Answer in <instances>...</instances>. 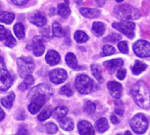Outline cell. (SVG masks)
Here are the masks:
<instances>
[{
  "label": "cell",
  "instance_id": "21",
  "mask_svg": "<svg viewBox=\"0 0 150 135\" xmlns=\"http://www.w3.org/2000/svg\"><path fill=\"white\" fill-rule=\"evenodd\" d=\"M95 129L98 133H105L109 129V124L106 119L103 118L98 119L95 124Z\"/></svg>",
  "mask_w": 150,
  "mask_h": 135
},
{
  "label": "cell",
  "instance_id": "45",
  "mask_svg": "<svg viewBox=\"0 0 150 135\" xmlns=\"http://www.w3.org/2000/svg\"><path fill=\"white\" fill-rule=\"evenodd\" d=\"M12 2L15 4H18V5H23L25 4H26L28 2V0H12Z\"/></svg>",
  "mask_w": 150,
  "mask_h": 135
},
{
  "label": "cell",
  "instance_id": "29",
  "mask_svg": "<svg viewBox=\"0 0 150 135\" xmlns=\"http://www.w3.org/2000/svg\"><path fill=\"white\" fill-rule=\"evenodd\" d=\"M147 64L143 63L141 61H135L134 65L132 68V71L134 75H140L142 72H143L147 69Z\"/></svg>",
  "mask_w": 150,
  "mask_h": 135
},
{
  "label": "cell",
  "instance_id": "12",
  "mask_svg": "<svg viewBox=\"0 0 150 135\" xmlns=\"http://www.w3.org/2000/svg\"><path fill=\"white\" fill-rule=\"evenodd\" d=\"M46 101H47V99L45 97H37V98H33L32 100L31 104L28 105V110H29L30 113L36 114L43 107Z\"/></svg>",
  "mask_w": 150,
  "mask_h": 135
},
{
  "label": "cell",
  "instance_id": "11",
  "mask_svg": "<svg viewBox=\"0 0 150 135\" xmlns=\"http://www.w3.org/2000/svg\"><path fill=\"white\" fill-rule=\"evenodd\" d=\"M45 51L44 40L41 36H35L33 40V52L35 56H41Z\"/></svg>",
  "mask_w": 150,
  "mask_h": 135
},
{
  "label": "cell",
  "instance_id": "27",
  "mask_svg": "<svg viewBox=\"0 0 150 135\" xmlns=\"http://www.w3.org/2000/svg\"><path fill=\"white\" fill-rule=\"evenodd\" d=\"M14 99H15V94L13 92H11L8 96L3 98L1 99V104L3 105V106H4L5 108H11L13 105V102H14Z\"/></svg>",
  "mask_w": 150,
  "mask_h": 135
},
{
  "label": "cell",
  "instance_id": "50",
  "mask_svg": "<svg viewBox=\"0 0 150 135\" xmlns=\"http://www.w3.org/2000/svg\"><path fill=\"white\" fill-rule=\"evenodd\" d=\"M124 0H116V2H118V3H121V2H123Z\"/></svg>",
  "mask_w": 150,
  "mask_h": 135
},
{
  "label": "cell",
  "instance_id": "28",
  "mask_svg": "<svg viewBox=\"0 0 150 135\" xmlns=\"http://www.w3.org/2000/svg\"><path fill=\"white\" fill-rule=\"evenodd\" d=\"M15 18V15L11 12L7 11H2L0 12V22L5 23V24H11Z\"/></svg>",
  "mask_w": 150,
  "mask_h": 135
},
{
  "label": "cell",
  "instance_id": "19",
  "mask_svg": "<svg viewBox=\"0 0 150 135\" xmlns=\"http://www.w3.org/2000/svg\"><path fill=\"white\" fill-rule=\"evenodd\" d=\"M60 127L62 130L69 132L74 129V122L71 119L64 117L63 119H60Z\"/></svg>",
  "mask_w": 150,
  "mask_h": 135
},
{
  "label": "cell",
  "instance_id": "37",
  "mask_svg": "<svg viewBox=\"0 0 150 135\" xmlns=\"http://www.w3.org/2000/svg\"><path fill=\"white\" fill-rule=\"evenodd\" d=\"M116 50L114 48V47H112V45H105L103 47V54L105 56H108V55H112L113 54H115Z\"/></svg>",
  "mask_w": 150,
  "mask_h": 135
},
{
  "label": "cell",
  "instance_id": "8",
  "mask_svg": "<svg viewBox=\"0 0 150 135\" xmlns=\"http://www.w3.org/2000/svg\"><path fill=\"white\" fill-rule=\"evenodd\" d=\"M134 52L139 57L145 58L150 56V43L145 40L136 41L133 46Z\"/></svg>",
  "mask_w": 150,
  "mask_h": 135
},
{
  "label": "cell",
  "instance_id": "5",
  "mask_svg": "<svg viewBox=\"0 0 150 135\" xmlns=\"http://www.w3.org/2000/svg\"><path fill=\"white\" fill-rule=\"evenodd\" d=\"M148 119L144 116V114L138 113L135 116L133 117V119L130 121V126L134 132H135L138 134H144L148 129Z\"/></svg>",
  "mask_w": 150,
  "mask_h": 135
},
{
  "label": "cell",
  "instance_id": "18",
  "mask_svg": "<svg viewBox=\"0 0 150 135\" xmlns=\"http://www.w3.org/2000/svg\"><path fill=\"white\" fill-rule=\"evenodd\" d=\"M65 60H66V63L67 65L72 69H75V70H78L80 69L78 63H77V61H76V57L74 54L72 53H69L67 54L66 57H65Z\"/></svg>",
  "mask_w": 150,
  "mask_h": 135
},
{
  "label": "cell",
  "instance_id": "35",
  "mask_svg": "<svg viewBox=\"0 0 150 135\" xmlns=\"http://www.w3.org/2000/svg\"><path fill=\"white\" fill-rule=\"evenodd\" d=\"M83 110L86 113L88 114H93L96 111V105L94 103L91 102V101H87L85 104H84V106H83Z\"/></svg>",
  "mask_w": 150,
  "mask_h": 135
},
{
  "label": "cell",
  "instance_id": "36",
  "mask_svg": "<svg viewBox=\"0 0 150 135\" xmlns=\"http://www.w3.org/2000/svg\"><path fill=\"white\" fill-rule=\"evenodd\" d=\"M114 105H115V112H116V114H118L119 116H123L124 110H125L123 102L120 101V100H117V101H115Z\"/></svg>",
  "mask_w": 150,
  "mask_h": 135
},
{
  "label": "cell",
  "instance_id": "47",
  "mask_svg": "<svg viewBox=\"0 0 150 135\" xmlns=\"http://www.w3.org/2000/svg\"><path fill=\"white\" fill-rule=\"evenodd\" d=\"M4 111L0 108V121H2L4 119Z\"/></svg>",
  "mask_w": 150,
  "mask_h": 135
},
{
  "label": "cell",
  "instance_id": "42",
  "mask_svg": "<svg viewBox=\"0 0 150 135\" xmlns=\"http://www.w3.org/2000/svg\"><path fill=\"white\" fill-rule=\"evenodd\" d=\"M126 74H127L126 69H123V68H120V69L117 71V77H118V79L123 80V79L125 78V76H126Z\"/></svg>",
  "mask_w": 150,
  "mask_h": 135
},
{
  "label": "cell",
  "instance_id": "20",
  "mask_svg": "<svg viewBox=\"0 0 150 135\" xmlns=\"http://www.w3.org/2000/svg\"><path fill=\"white\" fill-rule=\"evenodd\" d=\"M67 113H68V108L66 106L61 105L54 109V111L53 112V117L55 119L60 120V119H63L64 117H66Z\"/></svg>",
  "mask_w": 150,
  "mask_h": 135
},
{
  "label": "cell",
  "instance_id": "16",
  "mask_svg": "<svg viewBox=\"0 0 150 135\" xmlns=\"http://www.w3.org/2000/svg\"><path fill=\"white\" fill-rule=\"evenodd\" d=\"M46 61L47 62L51 65V66H54L56 64H58L61 61V56L60 54L54 51V50H50L47 52V54H46Z\"/></svg>",
  "mask_w": 150,
  "mask_h": 135
},
{
  "label": "cell",
  "instance_id": "6",
  "mask_svg": "<svg viewBox=\"0 0 150 135\" xmlns=\"http://www.w3.org/2000/svg\"><path fill=\"white\" fill-rule=\"evenodd\" d=\"M18 74L22 78L30 76L34 69V63L30 57H20L18 61Z\"/></svg>",
  "mask_w": 150,
  "mask_h": 135
},
{
  "label": "cell",
  "instance_id": "15",
  "mask_svg": "<svg viewBox=\"0 0 150 135\" xmlns=\"http://www.w3.org/2000/svg\"><path fill=\"white\" fill-rule=\"evenodd\" d=\"M78 132L80 135L95 134V131L92 125L86 120H82L78 123Z\"/></svg>",
  "mask_w": 150,
  "mask_h": 135
},
{
  "label": "cell",
  "instance_id": "39",
  "mask_svg": "<svg viewBox=\"0 0 150 135\" xmlns=\"http://www.w3.org/2000/svg\"><path fill=\"white\" fill-rule=\"evenodd\" d=\"M118 47H119V50L122 53V54H128V44L127 41H120L118 45Z\"/></svg>",
  "mask_w": 150,
  "mask_h": 135
},
{
  "label": "cell",
  "instance_id": "2",
  "mask_svg": "<svg viewBox=\"0 0 150 135\" xmlns=\"http://www.w3.org/2000/svg\"><path fill=\"white\" fill-rule=\"evenodd\" d=\"M114 14L121 21H130L141 18L140 11L130 4H119L114 8Z\"/></svg>",
  "mask_w": 150,
  "mask_h": 135
},
{
  "label": "cell",
  "instance_id": "33",
  "mask_svg": "<svg viewBox=\"0 0 150 135\" xmlns=\"http://www.w3.org/2000/svg\"><path fill=\"white\" fill-rule=\"evenodd\" d=\"M52 31H53V34L55 36V37H63L64 36V32H63V29L62 27L61 26V25L57 22H54L52 25Z\"/></svg>",
  "mask_w": 150,
  "mask_h": 135
},
{
  "label": "cell",
  "instance_id": "7",
  "mask_svg": "<svg viewBox=\"0 0 150 135\" xmlns=\"http://www.w3.org/2000/svg\"><path fill=\"white\" fill-rule=\"evenodd\" d=\"M112 27L122 33L124 35L128 37L129 39H133L134 37V29L135 24L132 21H121V23H113Z\"/></svg>",
  "mask_w": 150,
  "mask_h": 135
},
{
  "label": "cell",
  "instance_id": "44",
  "mask_svg": "<svg viewBox=\"0 0 150 135\" xmlns=\"http://www.w3.org/2000/svg\"><path fill=\"white\" fill-rule=\"evenodd\" d=\"M27 134H28V132H27V130L25 127H20L18 129V133L15 135H27Z\"/></svg>",
  "mask_w": 150,
  "mask_h": 135
},
{
  "label": "cell",
  "instance_id": "26",
  "mask_svg": "<svg viewBox=\"0 0 150 135\" xmlns=\"http://www.w3.org/2000/svg\"><path fill=\"white\" fill-rule=\"evenodd\" d=\"M91 72L92 75L94 76V77L99 82V83H103V76H102V70L101 68L98 64H92L91 66Z\"/></svg>",
  "mask_w": 150,
  "mask_h": 135
},
{
  "label": "cell",
  "instance_id": "32",
  "mask_svg": "<svg viewBox=\"0 0 150 135\" xmlns=\"http://www.w3.org/2000/svg\"><path fill=\"white\" fill-rule=\"evenodd\" d=\"M74 39L77 43H84L89 40V36L83 31H76L75 33Z\"/></svg>",
  "mask_w": 150,
  "mask_h": 135
},
{
  "label": "cell",
  "instance_id": "43",
  "mask_svg": "<svg viewBox=\"0 0 150 135\" xmlns=\"http://www.w3.org/2000/svg\"><path fill=\"white\" fill-rule=\"evenodd\" d=\"M6 33H7V30H5V28L3 25H0V40H3L5 39Z\"/></svg>",
  "mask_w": 150,
  "mask_h": 135
},
{
  "label": "cell",
  "instance_id": "34",
  "mask_svg": "<svg viewBox=\"0 0 150 135\" xmlns=\"http://www.w3.org/2000/svg\"><path fill=\"white\" fill-rule=\"evenodd\" d=\"M4 40H5V45L8 47H15V45H16V40L12 36V34L11 33V32L8 31V30H7L6 36H5V39Z\"/></svg>",
  "mask_w": 150,
  "mask_h": 135
},
{
  "label": "cell",
  "instance_id": "48",
  "mask_svg": "<svg viewBox=\"0 0 150 135\" xmlns=\"http://www.w3.org/2000/svg\"><path fill=\"white\" fill-rule=\"evenodd\" d=\"M0 67H5L4 61L3 57H1V56H0Z\"/></svg>",
  "mask_w": 150,
  "mask_h": 135
},
{
  "label": "cell",
  "instance_id": "17",
  "mask_svg": "<svg viewBox=\"0 0 150 135\" xmlns=\"http://www.w3.org/2000/svg\"><path fill=\"white\" fill-rule=\"evenodd\" d=\"M81 14L88 18H96L100 15V11L97 9H91V8H81L80 9Z\"/></svg>",
  "mask_w": 150,
  "mask_h": 135
},
{
  "label": "cell",
  "instance_id": "30",
  "mask_svg": "<svg viewBox=\"0 0 150 135\" xmlns=\"http://www.w3.org/2000/svg\"><path fill=\"white\" fill-rule=\"evenodd\" d=\"M53 114V112H52V108L50 106H47L46 108H44L41 112L38 115V119L40 121H45L47 120V119L50 118V116Z\"/></svg>",
  "mask_w": 150,
  "mask_h": 135
},
{
  "label": "cell",
  "instance_id": "38",
  "mask_svg": "<svg viewBox=\"0 0 150 135\" xmlns=\"http://www.w3.org/2000/svg\"><path fill=\"white\" fill-rule=\"evenodd\" d=\"M46 131L48 134H54L58 131V127L54 123H47L45 127Z\"/></svg>",
  "mask_w": 150,
  "mask_h": 135
},
{
  "label": "cell",
  "instance_id": "49",
  "mask_svg": "<svg viewBox=\"0 0 150 135\" xmlns=\"http://www.w3.org/2000/svg\"><path fill=\"white\" fill-rule=\"evenodd\" d=\"M125 135H133V134H132L129 131H127V132L125 133Z\"/></svg>",
  "mask_w": 150,
  "mask_h": 135
},
{
  "label": "cell",
  "instance_id": "40",
  "mask_svg": "<svg viewBox=\"0 0 150 135\" xmlns=\"http://www.w3.org/2000/svg\"><path fill=\"white\" fill-rule=\"evenodd\" d=\"M60 93L62 95H64L67 97H71L73 95V91L69 85H65V86L62 87V89L60 90Z\"/></svg>",
  "mask_w": 150,
  "mask_h": 135
},
{
  "label": "cell",
  "instance_id": "9",
  "mask_svg": "<svg viewBox=\"0 0 150 135\" xmlns=\"http://www.w3.org/2000/svg\"><path fill=\"white\" fill-rule=\"evenodd\" d=\"M13 79L6 67H0V90L6 91L12 85Z\"/></svg>",
  "mask_w": 150,
  "mask_h": 135
},
{
  "label": "cell",
  "instance_id": "51",
  "mask_svg": "<svg viewBox=\"0 0 150 135\" xmlns=\"http://www.w3.org/2000/svg\"><path fill=\"white\" fill-rule=\"evenodd\" d=\"M117 135H120V134H117Z\"/></svg>",
  "mask_w": 150,
  "mask_h": 135
},
{
  "label": "cell",
  "instance_id": "3",
  "mask_svg": "<svg viewBox=\"0 0 150 135\" xmlns=\"http://www.w3.org/2000/svg\"><path fill=\"white\" fill-rule=\"evenodd\" d=\"M54 95V89L47 83H40L33 88L28 93V99L33 100L37 97H45L47 100Z\"/></svg>",
  "mask_w": 150,
  "mask_h": 135
},
{
  "label": "cell",
  "instance_id": "1",
  "mask_svg": "<svg viewBox=\"0 0 150 135\" xmlns=\"http://www.w3.org/2000/svg\"><path fill=\"white\" fill-rule=\"evenodd\" d=\"M132 96L136 105L142 109L150 108V90L143 81L137 82L132 90Z\"/></svg>",
  "mask_w": 150,
  "mask_h": 135
},
{
  "label": "cell",
  "instance_id": "10",
  "mask_svg": "<svg viewBox=\"0 0 150 135\" xmlns=\"http://www.w3.org/2000/svg\"><path fill=\"white\" fill-rule=\"evenodd\" d=\"M68 75L67 72L62 69H55L49 73V79L54 84H60L65 82Z\"/></svg>",
  "mask_w": 150,
  "mask_h": 135
},
{
  "label": "cell",
  "instance_id": "31",
  "mask_svg": "<svg viewBox=\"0 0 150 135\" xmlns=\"http://www.w3.org/2000/svg\"><path fill=\"white\" fill-rule=\"evenodd\" d=\"M14 33L18 39H23L25 37V26L22 23H17L14 25Z\"/></svg>",
  "mask_w": 150,
  "mask_h": 135
},
{
  "label": "cell",
  "instance_id": "4",
  "mask_svg": "<svg viewBox=\"0 0 150 135\" xmlns=\"http://www.w3.org/2000/svg\"><path fill=\"white\" fill-rule=\"evenodd\" d=\"M75 85L79 93L86 95L93 91L95 83L86 75H79L75 82Z\"/></svg>",
  "mask_w": 150,
  "mask_h": 135
},
{
  "label": "cell",
  "instance_id": "22",
  "mask_svg": "<svg viewBox=\"0 0 150 135\" xmlns=\"http://www.w3.org/2000/svg\"><path fill=\"white\" fill-rule=\"evenodd\" d=\"M92 31L96 36L100 37L105 32V25L102 22H94L92 25Z\"/></svg>",
  "mask_w": 150,
  "mask_h": 135
},
{
  "label": "cell",
  "instance_id": "24",
  "mask_svg": "<svg viewBox=\"0 0 150 135\" xmlns=\"http://www.w3.org/2000/svg\"><path fill=\"white\" fill-rule=\"evenodd\" d=\"M57 13L62 18H67L70 15L71 11L67 4H59L57 7Z\"/></svg>",
  "mask_w": 150,
  "mask_h": 135
},
{
  "label": "cell",
  "instance_id": "41",
  "mask_svg": "<svg viewBox=\"0 0 150 135\" xmlns=\"http://www.w3.org/2000/svg\"><path fill=\"white\" fill-rule=\"evenodd\" d=\"M120 35L119 34H112V35H109L108 37L105 38L104 39V41H107V42H117L119 40H120Z\"/></svg>",
  "mask_w": 150,
  "mask_h": 135
},
{
  "label": "cell",
  "instance_id": "25",
  "mask_svg": "<svg viewBox=\"0 0 150 135\" xmlns=\"http://www.w3.org/2000/svg\"><path fill=\"white\" fill-rule=\"evenodd\" d=\"M34 83V79L33 77L30 75V76H27L26 77H25L24 81L20 83V85L18 86V89L21 90V91H25L27 89H29Z\"/></svg>",
  "mask_w": 150,
  "mask_h": 135
},
{
  "label": "cell",
  "instance_id": "14",
  "mask_svg": "<svg viewBox=\"0 0 150 135\" xmlns=\"http://www.w3.org/2000/svg\"><path fill=\"white\" fill-rule=\"evenodd\" d=\"M29 20L32 24L37 25V26H44L47 23L46 16L40 11H35L32 13L29 17Z\"/></svg>",
  "mask_w": 150,
  "mask_h": 135
},
{
  "label": "cell",
  "instance_id": "13",
  "mask_svg": "<svg viewBox=\"0 0 150 135\" xmlns=\"http://www.w3.org/2000/svg\"><path fill=\"white\" fill-rule=\"evenodd\" d=\"M107 89L112 98L116 99L120 98L122 94V85L120 83L116 81H111L107 83Z\"/></svg>",
  "mask_w": 150,
  "mask_h": 135
},
{
  "label": "cell",
  "instance_id": "46",
  "mask_svg": "<svg viewBox=\"0 0 150 135\" xmlns=\"http://www.w3.org/2000/svg\"><path fill=\"white\" fill-rule=\"evenodd\" d=\"M111 121L113 123V124H119V119H117V117L115 115H112L111 116Z\"/></svg>",
  "mask_w": 150,
  "mask_h": 135
},
{
  "label": "cell",
  "instance_id": "23",
  "mask_svg": "<svg viewBox=\"0 0 150 135\" xmlns=\"http://www.w3.org/2000/svg\"><path fill=\"white\" fill-rule=\"evenodd\" d=\"M123 64H124V61L122 59H114V60H110V61L104 62V66H105L110 70H113L116 68L121 67L123 66Z\"/></svg>",
  "mask_w": 150,
  "mask_h": 135
}]
</instances>
